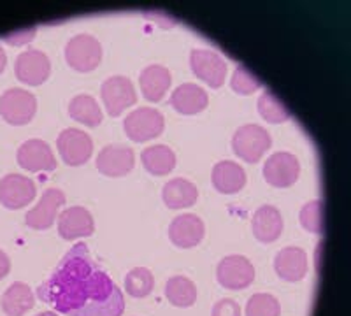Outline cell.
I'll return each mask as SVG.
<instances>
[{
    "instance_id": "6da1fadb",
    "label": "cell",
    "mask_w": 351,
    "mask_h": 316,
    "mask_svg": "<svg viewBox=\"0 0 351 316\" xmlns=\"http://www.w3.org/2000/svg\"><path fill=\"white\" fill-rule=\"evenodd\" d=\"M93 271L95 262L88 255L86 244H76L53 276L37 289V295L58 313L71 315L88 304V280Z\"/></svg>"
},
{
    "instance_id": "7a4b0ae2",
    "label": "cell",
    "mask_w": 351,
    "mask_h": 316,
    "mask_svg": "<svg viewBox=\"0 0 351 316\" xmlns=\"http://www.w3.org/2000/svg\"><path fill=\"white\" fill-rule=\"evenodd\" d=\"M272 145V139L265 128L258 125H243L232 137V149L244 162L255 164Z\"/></svg>"
},
{
    "instance_id": "3957f363",
    "label": "cell",
    "mask_w": 351,
    "mask_h": 316,
    "mask_svg": "<svg viewBox=\"0 0 351 316\" xmlns=\"http://www.w3.org/2000/svg\"><path fill=\"white\" fill-rule=\"evenodd\" d=\"M102 60V46L93 36L80 34L65 45V62L77 73H90Z\"/></svg>"
},
{
    "instance_id": "277c9868",
    "label": "cell",
    "mask_w": 351,
    "mask_h": 316,
    "mask_svg": "<svg viewBox=\"0 0 351 316\" xmlns=\"http://www.w3.org/2000/svg\"><path fill=\"white\" fill-rule=\"evenodd\" d=\"M164 114L153 108H139L132 111L123 121V130L134 143H146L164 132Z\"/></svg>"
},
{
    "instance_id": "5b68a950",
    "label": "cell",
    "mask_w": 351,
    "mask_h": 316,
    "mask_svg": "<svg viewBox=\"0 0 351 316\" xmlns=\"http://www.w3.org/2000/svg\"><path fill=\"white\" fill-rule=\"evenodd\" d=\"M37 111V100L23 88H11L0 97V114L9 125H25Z\"/></svg>"
},
{
    "instance_id": "8992f818",
    "label": "cell",
    "mask_w": 351,
    "mask_h": 316,
    "mask_svg": "<svg viewBox=\"0 0 351 316\" xmlns=\"http://www.w3.org/2000/svg\"><path fill=\"white\" fill-rule=\"evenodd\" d=\"M216 278L223 289L243 290L247 289L255 280V267L243 255L225 256L216 269Z\"/></svg>"
},
{
    "instance_id": "52a82bcc",
    "label": "cell",
    "mask_w": 351,
    "mask_h": 316,
    "mask_svg": "<svg viewBox=\"0 0 351 316\" xmlns=\"http://www.w3.org/2000/svg\"><path fill=\"white\" fill-rule=\"evenodd\" d=\"M56 146L60 151L62 158L71 167H77L90 160L93 153V141L92 137L84 134L80 128H65L62 130Z\"/></svg>"
},
{
    "instance_id": "ba28073f",
    "label": "cell",
    "mask_w": 351,
    "mask_h": 316,
    "mask_svg": "<svg viewBox=\"0 0 351 316\" xmlns=\"http://www.w3.org/2000/svg\"><path fill=\"white\" fill-rule=\"evenodd\" d=\"M100 95H102V100H104L106 111L112 118L120 117L125 109L136 104L137 100L134 84L130 83L128 77L123 76H112L106 80L102 88H100Z\"/></svg>"
},
{
    "instance_id": "9c48e42d",
    "label": "cell",
    "mask_w": 351,
    "mask_h": 316,
    "mask_svg": "<svg viewBox=\"0 0 351 316\" xmlns=\"http://www.w3.org/2000/svg\"><path fill=\"white\" fill-rule=\"evenodd\" d=\"M300 164L295 155L287 151L274 153L263 164V178L276 189H288L299 180Z\"/></svg>"
},
{
    "instance_id": "30bf717a",
    "label": "cell",
    "mask_w": 351,
    "mask_h": 316,
    "mask_svg": "<svg viewBox=\"0 0 351 316\" xmlns=\"http://www.w3.org/2000/svg\"><path fill=\"white\" fill-rule=\"evenodd\" d=\"M190 65L199 80L208 83L211 88H219L227 77V64L219 55L209 49H193L190 55Z\"/></svg>"
},
{
    "instance_id": "8fae6325",
    "label": "cell",
    "mask_w": 351,
    "mask_h": 316,
    "mask_svg": "<svg viewBox=\"0 0 351 316\" xmlns=\"http://www.w3.org/2000/svg\"><path fill=\"white\" fill-rule=\"evenodd\" d=\"M14 73L16 77L25 84L37 86L43 84L49 77L51 73V62L48 55L39 49H28L18 55L16 64H14Z\"/></svg>"
},
{
    "instance_id": "7c38bea8",
    "label": "cell",
    "mask_w": 351,
    "mask_h": 316,
    "mask_svg": "<svg viewBox=\"0 0 351 316\" xmlns=\"http://www.w3.org/2000/svg\"><path fill=\"white\" fill-rule=\"evenodd\" d=\"M16 160L28 172H51L56 169V158L48 143L28 139L18 148Z\"/></svg>"
},
{
    "instance_id": "4fadbf2b",
    "label": "cell",
    "mask_w": 351,
    "mask_h": 316,
    "mask_svg": "<svg viewBox=\"0 0 351 316\" xmlns=\"http://www.w3.org/2000/svg\"><path fill=\"white\" fill-rule=\"evenodd\" d=\"M36 184L21 174H8L0 180V202L8 209H21L36 197Z\"/></svg>"
},
{
    "instance_id": "5bb4252c",
    "label": "cell",
    "mask_w": 351,
    "mask_h": 316,
    "mask_svg": "<svg viewBox=\"0 0 351 316\" xmlns=\"http://www.w3.org/2000/svg\"><path fill=\"white\" fill-rule=\"evenodd\" d=\"M134 164H136L134 151L123 145H109L102 148L95 162L99 172L109 178L127 176L134 169Z\"/></svg>"
},
{
    "instance_id": "9a60e30c",
    "label": "cell",
    "mask_w": 351,
    "mask_h": 316,
    "mask_svg": "<svg viewBox=\"0 0 351 316\" xmlns=\"http://www.w3.org/2000/svg\"><path fill=\"white\" fill-rule=\"evenodd\" d=\"M65 204V193L58 189H48L43 193L36 208L30 209L25 217L28 227L36 230H46L55 223L56 212Z\"/></svg>"
},
{
    "instance_id": "2e32d148",
    "label": "cell",
    "mask_w": 351,
    "mask_h": 316,
    "mask_svg": "<svg viewBox=\"0 0 351 316\" xmlns=\"http://www.w3.org/2000/svg\"><path fill=\"white\" fill-rule=\"evenodd\" d=\"M93 230H95V221L92 212L81 206L64 209L58 217V234L67 241L92 236Z\"/></svg>"
},
{
    "instance_id": "e0dca14e",
    "label": "cell",
    "mask_w": 351,
    "mask_h": 316,
    "mask_svg": "<svg viewBox=\"0 0 351 316\" xmlns=\"http://www.w3.org/2000/svg\"><path fill=\"white\" fill-rule=\"evenodd\" d=\"M206 227L197 215H181L169 227V237L178 248H193L204 239Z\"/></svg>"
},
{
    "instance_id": "ac0fdd59",
    "label": "cell",
    "mask_w": 351,
    "mask_h": 316,
    "mask_svg": "<svg viewBox=\"0 0 351 316\" xmlns=\"http://www.w3.org/2000/svg\"><path fill=\"white\" fill-rule=\"evenodd\" d=\"M276 274L285 281H300L307 274V255L302 248L288 246L274 258Z\"/></svg>"
},
{
    "instance_id": "d6986e66",
    "label": "cell",
    "mask_w": 351,
    "mask_h": 316,
    "mask_svg": "<svg viewBox=\"0 0 351 316\" xmlns=\"http://www.w3.org/2000/svg\"><path fill=\"white\" fill-rule=\"evenodd\" d=\"M208 92L192 83L181 84L171 95V106L181 114H197L208 108Z\"/></svg>"
},
{
    "instance_id": "ffe728a7",
    "label": "cell",
    "mask_w": 351,
    "mask_h": 316,
    "mask_svg": "<svg viewBox=\"0 0 351 316\" xmlns=\"http://www.w3.org/2000/svg\"><path fill=\"white\" fill-rule=\"evenodd\" d=\"M171 81V71L165 69L164 65H149V67H146L139 76L141 92H143L144 99L149 100V102H160L167 93Z\"/></svg>"
},
{
    "instance_id": "44dd1931",
    "label": "cell",
    "mask_w": 351,
    "mask_h": 316,
    "mask_svg": "<svg viewBox=\"0 0 351 316\" xmlns=\"http://www.w3.org/2000/svg\"><path fill=\"white\" fill-rule=\"evenodd\" d=\"M253 234L260 243H274L283 232V218L274 206H262L253 215Z\"/></svg>"
},
{
    "instance_id": "7402d4cb",
    "label": "cell",
    "mask_w": 351,
    "mask_h": 316,
    "mask_svg": "<svg viewBox=\"0 0 351 316\" xmlns=\"http://www.w3.org/2000/svg\"><path fill=\"white\" fill-rule=\"evenodd\" d=\"M213 184L219 193H237L246 184V172L236 162L221 160L213 169Z\"/></svg>"
},
{
    "instance_id": "603a6c76",
    "label": "cell",
    "mask_w": 351,
    "mask_h": 316,
    "mask_svg": "<svg viewBox=\"0 0 351 316\" xmlns=\"http://www.w3.org/2000/svg\"><path fill=\"white\" fill-rule=\"evenodd\" d=\"M162 199L169 209L190 208L199 199V190L192 181L176 178V180L165 183L164 190H162Z\"/></svg>"
},
{
    "instance_id": "cb8c5ba5",
    "label": "cell",
    "mask_w": 351,
    "mask_h": 316,
    "mask_svg": "<svg viewBox=\"0 0 351 316\" xmlns=\"http://www.w3.org/2000/svg\"><path fill=\"white\" fill-rule=\"evenodd\" d=\"M36 304L32 289L27 283H12L2 295V309L8 316H23Z\"/></svg>"
},
{
    "instance_id": "d4e9b609",
    "label": "cell",
    "mask_w": 351,
    "mask_h": 316,
    "mask_svg": "<svg viewBox=\"0 0 351 316\" xmlns=\"http://www.w3.org/2000/svg\"><path fill=\"white\" fill-rule=\"evenodd\" d=\"M143 165L153 176H165L176 167V155L169 146L155 145L149 146L141 155Z\"/></svg>"
},
{
    "instance_id": "484cf974",
    "label": "cell",
    "mask_w": 351,
    "mask_h": 316,
    "mask_svg": "<svg viewBox=\"0 0 351 316\" xmlns=\"http://www.w3.org/2000/svg\"><path fill=\"white\" fill-rule=\"evenodd\" d=\"M165 297L176 308H190L197 300V287L184 276H174L165 283Z\"/></svg>"
},
{
    "instance_id": "4316f807",
    "label": "cell",
    "mask_w": 351,
    "mask_h": 316,
    "mask_svg": "<svg viewBox=\"0 0 351 316\" xmlns=\"http://www.w3.org/2000/svg\"><path fill=\"white\" fill-rule=\"evenodd\" d=\"M69 114L72 120L88 125V127H97L102 121V111L99 108V102L92 95L74 97L69 104Z\"/></svg>"
},
{
    "instance_id": "83f0119b",
    "label": "cell",
    "mask_w": 351,
    "mask_h": 316,
    "mask_svg": "<svg viewBox=\"0 0 351 316\" xmlns=\"http://www.w3.org/2000/svg\"><path fill=\"white\" fill-rule=\"evenodd\" d=\"M123 293L118 289L108 300H106V302H99V304H95V302H88V304H84L81 309L71 313V316H121L123 315Z\"/></svg>"
},
{
    "instance_id": "f1b7e54d",
    "label": "cell",
    "mask_w": 351,
    "mask_h": 316,
    "mask_svg": "<svg viewBox=\"0 0 351 316\" xmlns=\"http://www.w3.org/2000/svg\"><path fill=\"white\" fill-rule=\"evenodd\" d=\"M153 287H155V280H153L152 271L146 267L132 269L127 276H125V289H127V293L132 297H136V299L148 297L152 293Z\"/></svg>"
},
{
    "instance_id": "f546056e",
    "label": "cell",
    "mask_w": 351,
    "mask_h": 316,
    "mask_svg": "<svg viewBox=\"0 0 351 316\" xmlns=\"http://www.w3.org/2000/svg\"><path fill=\"white\" fill-rule=\"evenodd\" d=\"M256 108H258L260 117L265 121H269V123H283V121L290 118V111H288L287 106L269 90L262 93Z\"/></svg>"
},
{
    "instance_id": "4dcf8cb0",
    "label": "cell",
    "mask_w": 351,
    "mask_h": 316,
    "mask_svg": "<svg viewBox=\"0 0 351 316\" xmlns=\"http://www.w3.org/2000/svg\"><path fill=\"white\" fill-rule=\"evenodd\" d=\"M280 300L271 293H255L246 304V316H280Z\"/></svg>"
},
{
    "instance_id": "1f68e13d",
    "label": "cell",
    "mask_w": 351,
    "mask_h": 316,
    "mask_svg": "<svg viewBox=\"0 0 351 316\" xmlns=\"http://www.w3.org/2000/svg\"><path fill=\"white\" fill-rule=\"evenodd\" d=\"M300 223H302L307 232H324V202L319 199L307 202L302 211H300Z\"/></svg>"
},
{
    "instance_id": "d6a6232c",
    "label": "cell",
    "mask_w": 351,
    "mask_h": 316,
    "mask_svg": "<svg viewBox=\"0 0 351 316\" xmlns=\"http://www.w3.org/2000/svg\"><path fill=\"white\" fill-rule=\"evenodd\" d=\"M230 86L236 93H241V95H250V93L256 92V90L262 86V83H260L258 77L253 76L246 67L239 65V67L234 71V74H232Z\"/></svg>"
},
{
    "instance_id": "836d02e7",
    "label": "cell",
    "mask_w": 351,
    "mask_h": 316,
    "mask_svg": "<svg viewBox=\"0 0 351 316\" xmlns=\"http://www.w3.org/2000/svg\"><path fill=\"white\" fill-rule=\"evenodd\" d=\"M213 316H241V308L236 300L221 299L213 308Z\"/></svg>"
},
{
    "instance_id": "e575fe53",
    "label": "cell",
    "mask_w": 351,
    "mask_h": 316,
    "mask_svg": "<svg viewBox=\"0 0 351 316\" xmlns=\"http://www.w3.org/2000/svg\"><path fill=\"white\" fill-rule=\"evenodd\" d=\"M34 36H36V28H25V30H18V32L14 34H9V36H5V40H8L9 45L12 46H21V45H27V42H30V40L34 39Z\"/></svg>"
},
{
    "instance_id": "d590c367",
    "label": "cell",
    "mask_w": 351,
    "mask_h": 316,
    "mask_svg": "<svg viewBox=\"0 0 351 316\" xmlns=\"http://www.w3.org/2000/svg\"><path fill=\"white\" fill-rule=\"evenodd\" d=\"M9 271H11V260H9V256L0 250V280L8 276Z\"/></svg>"
},
{
    "instance_id": "8d00e7d4",
    "label": "cell",
    "mask_w": 351,
    "mask_h": 316,
    "mask_svg": "<svg viewBox=\"0 0 351 316\" xmlns=\"http://www.w3.org/2000/svg\"><path fill=\"white\" fill-rule=\"evenodd\" d=\"M5 64H8V58H5V53H4V49L0 48V74L4 73Z\"/></svg>"
},
{
    "instance_id": "74e56055",
    "label": "cell",
    "mask_w": 351,
    "mask_h": 316,
    "mask_svg": "<svg viewBox=\"0 0 351 316\" xmlns=\"http://www.w3.org/2000/svg\"><path fill=\"white\" fill-rule=\"evenodd\" d=\"M36 316H58V315H56L55 311H43V313H39V315H36Z\"/></svg>"
}]
</instances>
